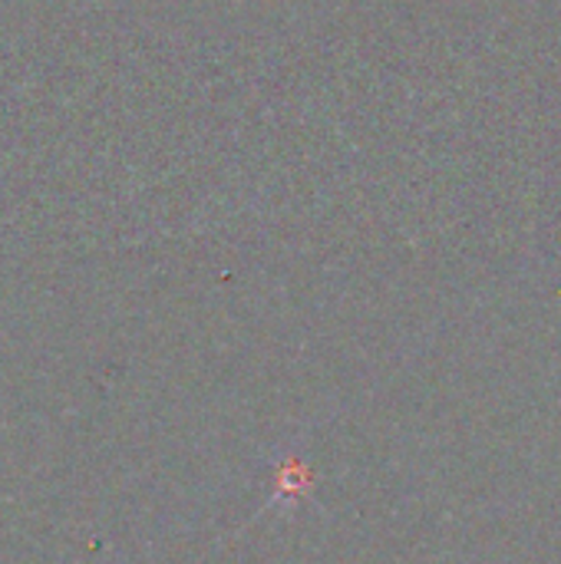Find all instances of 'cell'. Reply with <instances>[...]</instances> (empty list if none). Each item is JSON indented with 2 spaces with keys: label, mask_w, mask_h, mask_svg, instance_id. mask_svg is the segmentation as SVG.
I'll list each match as a JSON object with an SVG mask.
<instances>
[{
  "label": "cell",
  "mask_w": 561,
  "mask_h": 564,
  "mask_svg": "<svg viewBox=\"0 0 561 564\" xmlns=\"http://www.w3.org/2000/svg\"><path fill=\"white\" fill-rule=\"evenodd\" d=\"M308 492H311V469H308V463H301L298 456H288V459L274 469L268 506H271V509H274V506H294V502H301Z\"/></svg>",
  "instance_id": "obj_1"
}]
</instances>
